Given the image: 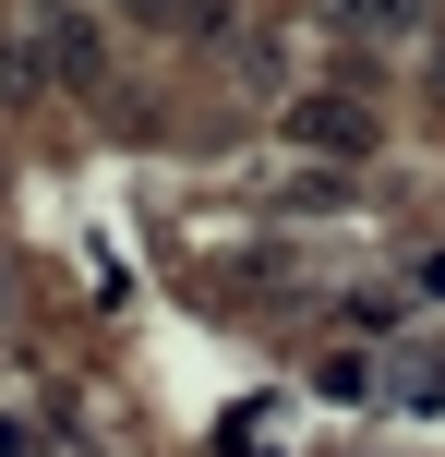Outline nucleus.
Instances as JSON below:
<instances>
[{"label":"nucleus","mask_w":445,"mask_h":457,"mask_svg":"<svg viewBox=\"0 0 445 457\" xmlns=\"http://www.w3.org/2000/svg\"><path fill=\"white\" fill-rule=\"evenodd\" d=\"M289 145H313V157H361V145H374V109H350V96H301V109H289Z\"/></svg>","instance_id":"1"},{"label":"nucleus","mask_w":445,"mask_h":457,"mask_svg":"<svg viewBox=\"0 0 445 457\" xmlns=\"http://www.w3.org/2000/svg\"><path fill=\"white\" fill-rule=\"evenodd\" d=\"M144 12L181 24V37H217V24H229V0H144Z\"/></svg>","instance_id":"2"}]
</instances>
